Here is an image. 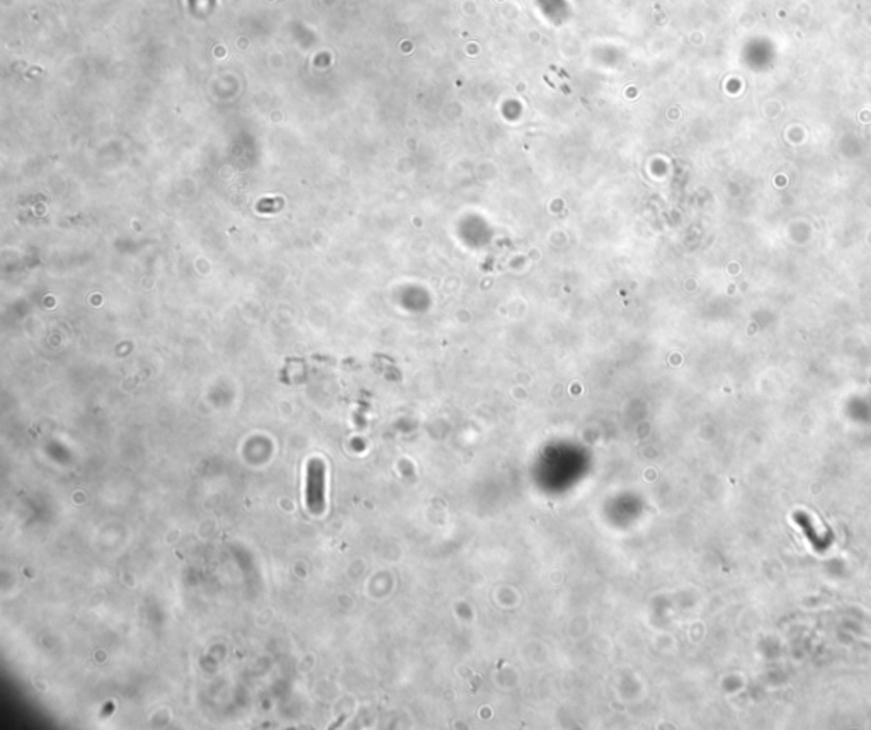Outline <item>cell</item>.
<instances>
[{
	"mask_svg": "<svg viewBox=\"0 0 871 730\" xmlns=\"http://www.w3.org/2000/svg\"><path fill=\"white\" fill-rule=\"evenodd\" d=\"M306 507L312 514H321L325 509V465L321 458H312L306 465Z\"/></svg>",
	"mask_w": 871,
	"mask_h": 730,
	"instance_id": "cell-1",
	"label": "cell"
}]
</instances>
